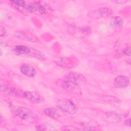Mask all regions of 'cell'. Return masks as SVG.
I'll list each match as a JSON object with an SVG mask.
<instances>
[{
  "mask_svg": "<svg viewBox=\"0 0 131 131\" xmlns=\"http://www.w3.org/2000/svg\"><path fill=\"white\" fill-rule=\"evenodd\" d=\"M24 98L34 103H40L42 100L40 95L34 91H25Z\"/></svg>",
  "mask_w": 131,
  "mask_h": 131,
  "instance_id": "7c38bea8",
  "label": "cell"
},
{
  "mask_svg": "<svg viewBox=\"0 0 131 131\" xmlns=\"http://www.w3.org/2000/svg\"><path fill=\"white\" fill-rule=\"evenodd\" d=\"M113 13V10L107 7L99 8L89 12L88 16L93 18H101L106 17Z\"/></svg>",
  "mask_w": 131,
  "mask_h": 131,
  "instance_id": "52a82bcc",
  "label": "cell"
},
{
  "mask_svg": "<svg viewBox=\"0 0 131 131\" xmlns=\"http://www.w3.org/2000/svg\"><path fill=\"white\" fill-rule=\"evenodd\" d=\"M78 130H99V126L93 122H86L81 124L80 127H77Z\"/></svg>",
  "mask_w": 131,
  "mask_h": 131,
  "instance_id": "5bb4252c",
  "label": "cell"
},
{
  "mask_svg": "<svg viewBox=\"0 0 131 131\" xmlns=\"http://www.w3.org/2000/svg\"><path fill=\"white\" fill-rule=\"evenodd\" d=\"M1 90L3 93L7 95L19 98L24 97L25 91H23L8 84H2L1 86Z\"/></svg>",
  "mask_w": 131,
  "mask_h": 131,
  "instance_id": "8992f818",
  "label": "cell"
},
{
  "mask_svg": "<svg viewBox=\"0 0 131 131\" xmlns=\"http://www.w3.org/2000/svg\"><path fill=\"white\" fill-rule=\"evenodd\" d=\"M124 124L126 126H130V118H128L127 119H126L124 121Z\"/></svg>",
  "mask_w": 131,
  "mask_h": 131,
  "instance_id": "d4e9b609",
  "label": "cell"
},
{
  "mask_svg": "<svg viewBox=\"0 0 131 131\" xmlns=\"http://www.w3.org/2000/svg\"><path fill=\"white\" fill-rule=\"evenodd\" d=\"M64 79L79 86L84 85L86 84L87 82L86 79L84 75L75 72H70L65 76Z\"/></svg>",
  "mask_w": 131,
  "mask_h": 131,
  "instance_id": "5b68a950",
  "label": "cell"
},
{
  "mask_svg": "<svg viewBox=\"0 0 131 131\" xmlns=\"http://www.w3.org/2000/svg\"><path fill=\"white\" fill-rule=\"evenodd\" d=\"M6 33V30L4 27H3L2 25H1L0 28V36L2 37L4 36Z\"/></svg>",
  "mask_w": 131,
  "mask_h": 131,
  "instance_id": "7402d4cb",
  "label": "cell"
},
{
  "mask_svg": "<svg viewBox=\"0 0 131 131\" xmlns=\"http://www.w3.org/2000/svg\"><path fill=\"white\" fill-rule=\"evenodd\" d=\"M19 70L23 75L29 77H34L36 74L35 69L29 64L24 63L21 64Z\"/></svg>",
  "mask_w": 131,
  "mask_h": 131,
  "instance_id": "8fae6325",
  "label": "cell"
},
{
  "mask_svg": "<svg viewBox=\"0 0 131 131\" xmlns=\"http://www.w3.org/2000/svg\"><path fill=\"white\" fill-rule=\"evenodd\" d=\"M123 23V20L121 17L119 16H115L112 18L111 21V25L113 28L118 30L122 28Z\"/></svg>",
  "mask_w": 131,
  "mask_h": 131,
  "instance_id": "e0dca14e",
  "label": "cell"
},
{
  "mask_svg": "<svg viewBox=\"0 0 131 131\" xmlns=\"http://www.w3.org/2000/svg\"><path fill=\"white\" fill-rule=\"evenodd\" d=\"M12 51L15 54L19 56L31 57L40 60H45L46 59V57L43 53L34 48L25 45H17L14 47Z\"/></svg>",
  "mask_w": 131,
  "mask_h": 131,
  "instance_id": "6da1fadb",
  "label": "cell"
},
{
  "mask_svg": "<svg viewBox=\"0 0 131 131\" xmlns=\"http://www.w3.org/2000/svg\"><path fill=\"white\" fill-rule=\"evenodd\" d=\"M58 84L60 87L67 91L77 94H81L80 89L79 87V85H76L68 80H65L64 79L59 81Z\"/></svg>",
  "mask_w": 131,
  "mask_h": 131,
  "instance_id": "ba28073f",
  "label": "cell"
},
{
  "mask_svg": "<svg viewBox=\"0 0 131 131\" xmlns=\"http://www.w3.org/2000/svg\"><path fill=\"white\" fill-rule=\"evenodd\" d=\"M17 115L22 120L30 123H35L39 120L38 116L32 110L23 106L18 107L16 110Z\"/></svg>",
  "mask_w": 131,
  "mask_h": 131,
  "instance_id": "3957f363",
  "label": "cell"
},
{
  "mask_svg": "<svg viewBox=\"0 0 131 131\" xmlns=\"http://www.w3.org/2000/svg\"><path fill=\"white\" fill-rule=\"evenodd\" d=\"M1 123H0V126H1V127H4V126H5V125H6V121H5V119H4V118H3V117L2 116V115H1Z\"/></svg>",
  "mask_w": 131,
  "mask_h": 131,
  "instance_id": "cb8c5ba5",
  "label": "cell"
},
{
  "mask_svg": "<svg viewBox=\"0 0 131 131\" xmlns=\"http://www.w3.org/2000/svg\"><path fill=\"white\" fill-rule=\"evenodd\" d=\"M63 112L59 109L58 110L52 107L46 108L43 110L44 114H45L47 116L56 120L59 119L63 115Z\"/></svg>",
  "mask_w": 131,
  "mask_h": 131,
  "instance_id": "30bf717a",
  "label": "cell"
},
{
  "mask_svg": "<svg viewBox=\"0 0 131 131\" xmlns=\"http://www.w3.org/2000/svg\"><path fill=\"white\" fill-rule=\"evenodd\" d=\"M114 84L117 88H125L129 85V79L126 76H118L114 79Z\"/></svg>",
  "mask_w": 131,
  "mask_h": 131,
  "instance_id": "9c48e42d",
  "label": "cell"
},
{
  "mask_svg": "<svg viewBox=\"0 0 131 131\" xmlns=\"http://www.w3.org/2000/svg\"><path fill=\"white\" fill-rule=\"evenodd\" d=\"M27 13H34L38 15H42L51 13V8L47 4L40 1L30 2L26 6Z\"/></svg>",
  "mask_w": 131,
  "mask_h": 131,
  "instance_id": "7a4b0ae2",
  "label": "cell"
},
{
  "mask_svg": "<svg viewBox=\"0 0 131 131\" xmlns=\"http://www.w3.org/2000/svg\"><path fill=\"white\" fill-rule=\"evenodd\" d=\"M112 2L117 4H124L127 2L126 0H116V1H112Z\"/></svg>",
  "mask_w": 131,
  "mask_h": 131,
  "instance_id": "603a6c76",
  "label": "cell"
},
{
  "mask_svg": "<svg viewBox=\"0 0 131 131\" xmlns=\"http://www.w3.org/2000/svg\"><path fill=\"white\" fill-rule=\"evenodd\" d=\"M35 128L37 130H55V127L50 123H43L35 126Z\"/></svg>",
  "mask_w": 131,
  "mask_h": 131,
  "instance_id": "ac0fdd59",
  "label": "cell"
},
{
  "mask_svg": "<svg viewBox=\"0 0 131 131\" xmlns=\"http://www.w3.org/2000/svg\"><path fill=\"white\" fill-rule=\"evenodd\" d=\"M56 105L59 110L68 114H75L77 110L75 104L68 99H61L58 100Z\"/></svg>",
  "mask_w": 131,
  "mask_h": 131,
  "instance_id": "277c9868",
  "label": "cell"
},
{
  "mask_svg": "<svg viewBox=\"0 0 131 131\" xmlns=\"http://www.w3.org/2000/svg\"><path fill=\"white\" fill-rule=\"evenodd\" d=\"M106 118L109 122L113 123L119 122L121 120L120 115L113 111H109L106 113Z\"/></svg>",
  "mask_w": 131,
  "mask_h": 131,
  "instance_id": "9a60e30c",
  "label": "cell"
},
{
  "mask_svg": "<svg viewBox=\"0 0 131 131\" xmlns=\"http://www.w3.org/2000/svg\"><path fill=\"white\" fill-rule=\"evenodd\" d=\"M103 100L107 103L114 105H118L121 103V100L119 98L113 96H104Z\"/></svg>",
  "mask_w": 131,
  "mask_h": 131,
  "instance_id": "d6986e66",
  "label": "cell"
},
{
  "mask_svg": "<svg viewBox=\"0 0 131 131\" xmlns=\"http://www.w3.org/2000/svg\"><path fill=\"white\" fill-rule=\"evenodd\" d=\"M122 53L123 54L126 56L130 57V46H126L125 48H124L122 50Z\"/></svg>",
  "mask_w": 131,
  "mask_h": 131,
  "instance_id": "44dd1931",
  "label": "cell"
},
{
  "mask_svg": "<svg viewBox=\"0 0 131 131\" xmlns=\"http://www.w3.org/2000/svg\"><path fill=\"white\" fill-rule=\"evenodd\" d=\"M77 30L79 31V33L84 36L89 35L92 32V29L90 26H83L78 28Z\"/></svg>",
  "mask_w": 131,
  "mask_h": 131,
  "instance_id": "ffe728a7",
  "label": "cell"
},
{
  "mask_svg": "<svg viewBox=\"0 0 131 131\" xmlns=\"http://www.w3.org/2000/svg\"><path fill=\"white\" fill-rule=\"evenodd\" d=\"M55 62L59 66L71 68L72 67L73 63L72 61L67 57H61L55 60Z\"/></svg>",
  "mask_w": 131,
  "mask_h": 131,
  "instance_id": "2e32d148",
  "label": "cell"
},
{
  "mask_svg": "<svg viewBox=\"0 0 131 131\" xmlns=\"http://www.w3.org/2000/svg\"><path fill=\"white\" fill-rule=\"evenodd\" d=\"M14 36L19 39L26 40L28 41L36 42L38 40V38L35 35H32V34L28 35L24 31H16L14 33Z\"/></svg>",
  "mask_w": 131,
  "mask_h": 131,
  "instance_id": "4fadbf2b",
  "label": "cell"
}]
</instances>
